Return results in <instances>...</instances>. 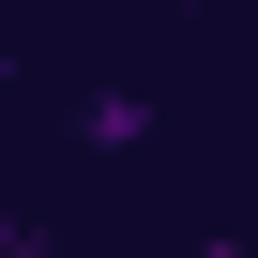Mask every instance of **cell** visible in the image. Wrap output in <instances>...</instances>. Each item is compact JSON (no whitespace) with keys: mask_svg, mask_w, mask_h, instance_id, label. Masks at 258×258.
<instances>
[{"mask_svg":"<svg viewBox=\"0 0 258 258\" xmlns=\"http://www.w3.org/2000/svg\"><path fill=\"white\" fill-rule=\"evenodd\" d=\"M76 137H91V152H137V137H152V106H137V91H91V106H76Z\"/></svg>","mask_w":258,"mask_h":258,"instance_id":"cell-1","label":"cell"},{"mask_svg":"<svg viewBox=\"0 0 258 258\" xmlns=\"http://www.w3.org/2000/svg\"><path fill=\"white\" fill-rule=\"evenodd\" d=\"M198 258H258V243H198Z\"/></svg>","mask_w":258,"mask_h":258,"instance_id":"cell-2","label":"cell"},{"mask_svg":"<svg viewBox=\"0 0 258 258\" xmlns=\"http://www.w3.org/2000/svg\"><path fill=\"white\" fill-rule=\"evenodd\" d=\"M0 76H16V61H0Z\"/></svg>","mask_w":258,"mask_h":258,"instance_id":"cell-3","label":"cell"}]
</instances>
